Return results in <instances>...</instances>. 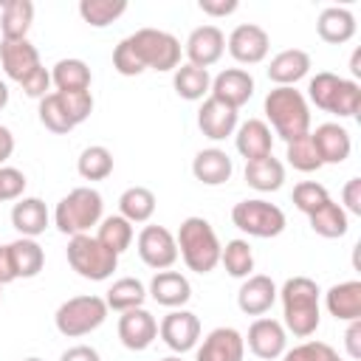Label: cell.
<instances>
[{
	"label": "cell",
	"instance_id": "obj_1",
	"mask_svg": "<svg viewBox=\"0 0 361 361\" xmlns=\"http://www.w3.org/2000/svg\"><path fill=\"white\" fill-rule=\"evenodd\" d=\"M319 293L322 290L310 276H290L279 288L276 296L282 299V327L296 338H307L319 330L322 322Z\"/></svg>",
	"mask_w": 361,
	"mask_h": 361
},
{
	"label": "cell",
	"instance_id": "obj_2",
	"mask_svg": "<svg viewBox=\"0 0 361 361\" xmlns=\"http://www.w3.org/2000/svg\"><path fill=\"white\" fill-rule=\"evenodd\" d=\"M262 110H265L268 127L285 144L310 133V104H307L305 93L296 90V87H274V90H268V96L262 102Z\"/></svg>",
	"mask_w": 361,
	"mask_h": 361
},
{
	"label": "cell",
	"instance_id": "obj_3",
	"mask_svg": "<svg viewBox=\"0 0 361 361\" xmlns=\"http://www.w3.org/2000/svg\"><path fill=\"white\" fill-rule=\"evenodd\" d=\"M178 257L195 274H212L220 265V240L206 217H186L175 234Z\"/></svg>",
	"mask_w": 361,
	"mask_h": 361
},
{
	"label": "cell",
	"instance_id": "obj_4",
	"mask_svg": "<svg viewBox=\"0 0 361 361\" xmlns=\"http://www.w3.org/2000/svg\"><path fill=\"white\" fill-rule=\"evenodd\" d=\"M104 217V200L93 186H76L71 189L54 209V226L68 234H87L93 226H99Z\"/></svg>",
	"mask_w": 361,
	"mask_h": 361
},
{
	"label": "cell",
	"instance_id": "obj_5",
	"mask_svg": "<svg viewBox=\"0 0 361 361\" xmlns=\"http://www.w3.org/2000/svg\"><path fill=\"white\" fill-rule=\"evenodd\" d=\"M107 313H110V310H107V305H104L102 296H96V293H82V296L65 299V302L56 307L54 324H56V330H59L62 336H68V338H82V336L99 330V327L104 324Z\"/></svg>",
	"mask_w": 361,
	"mask_h": 361
},
{
	"label": "cell",
	"instance_id": "obj_6",
	"mask_svg": "<svg viewBox=\"0 0 361 361\" xmlns=\"http://www.w3.org/2000/svg\"><path fill=\"white\" fill-rule=\"evenodd\" d=\"M68 265L90 282H104L113 276V271L118 268V254H113L110 248H104L96 237L90 234H76L68 240Z\"/></svg>",
	"mask_w": 361,
	"mask_h": 361
},
{
	"label": "cell",
	"instance_id": "obj_7",
	"mask_svg": "<svg viewBox=\"0 0 361 361\" xmlns=\"http://www.w3.org/2000/svg\"><path fill=\"white\" fill-rule=\"evenodd\" d=\"M231 223L248 237L268 240V237H279L285 231L288 220H285V212L276 203H268L262 197H245V200L234 203Z\"/></svg>",
	"mask_w": 361,
	"mask_h": 361
},
{
	"label": "cell",
	"instance_id": "obj_8",
	"mask_svg": "<svg viewBox=\"0 0 361 361\" xmlns=\"http://www.w3.org/2000/svg\"><path fill=\"white\" fill-rule=\"evenodd\" d=\"M130 42L144 65V71H175L180 65V39L161 28H138L130 34Z\"/></svg>",
	"mask_w": 361,
	"mask_h": 361
},
{
	"label": "cell",
	"instance_id": "obj_9",
	"mask_svg": "<svg viewBox=\"0 0 361 361\" xmlns=\"http://www.w3.org/2000/svg\"><path fill=\"white\" fill-rule=\"evenodd\" d=\"M135 248H138V257L147 268H155V271H169L175 262H178V243H175V234L164 226H144L135 237Z\"/></svg>",
	"mask_w": 361,
	"mask_h": 361
},
{
	"label": "cell",
	"instance_id": "obj_10",
	"mask_svg": "<svg viewBox=\"0 0 361 361\" xmlns=\"http://www.w3.org/2000/svg\"><path fill=\"white\" fill-rule=\"evenodd\" d=\"M158 336H161V341L172 353H180L183 355V353L195 350L197 341H200V319L192 310H183V307L169 310L161 319V324H158Z\"/></svg>",
	"mask_w": 361,
	"mask_h": 361
},
{
	"label": "cell",
	"instance_id": "obj_11",
	"mask_svg": "<svg viewBox=\"0 0 361 361\" xmlns=\"http://www.w3.org/2000/svg\"><path fill=\"white\" fill-rule=\"evenodd\" d=\"M226 48L234 56V62H240V65H259L268 56V51H271V37L257 23H240L228 34Z\"/></svg>",
	"mask_w": 361,
	"mask_h": 361
},
{
	"label": "cell",
	"instance_id": "obj_12",
	"mask_svg": "<svg viewBox=\"0 0 361 361\" xmlns=\"http://www.w3.org/2000/svg\"><path fill=\"white\" fill-rule=\"evenodd\" d=\"M245 347L262 358V361H274L285 353L288 347V330L282 327V322L276 319H268V316H257L248 327V336H243Z\"/></svg>",
	"mask_w": 361,
	"mask_h": 361
},
{
	"label": "cell",
	"instance_id": "obj_13",
	"mask_svg": "<svg viewBox=\"0 0 361 361\" xmlns=\"http://www.w3.org/2000/svg\"><path fill=\"white\" fill-rule=\"evenodd\" d=\"M186 59L195 68H212L214 62H220L223 51H226V34L217 25H197L189 37H186Z\"/></svg>",
	"mask_w": 361,
	"mask_h": 361
},
{
	"label": "cell",
	"instance_id": "obj_14",
	"mask_svg": "<svg viewBox=\"0 0 361 361\" xmlns=\"http://www.w3.org/2000/svg\"><path fill=\"white\" fill-rule=\"evenodd\" d=\"M158 338V322L149 310L144 307H133V310H124L118 316V341L133 350V353H141L147 350L152 341Z\"/></svg>",
	"mask_w": 361,
	"mask_h": 361
},
{
	"label": "cell",
	"instance_id": "obj_15",
	"mask_svg": "<svg viewBox=\"0 0 361 361\" xmlns=\"http://www.w3.org/2000/svg\"><path fill=\"white\" fill-rule=\"evenodd\" d=\"M0 65H3V73L8 79H14L17 85L25 82L37 68H42L39 51L31 45V39H3L0 42Z\"/></svg>",
	"mask_w": 361,
	"mask_h": 361
},
{
	"label": "cell",
	"instance_id": "obj_16",
	"mask_svg": "<svg viewBox=\"0 0 361 361\" xmlns=\"http://www.w3.org/2000/svg\"><path fill=\"white\" fill-rule=\"evenodd\" d=\"M212 99L240 110L251 96H254V76L245 68H226L212 79Z\"/></svg>",
	"mask_w": 361,
	"mask_h": 361
},
{
	"label": "cell",
	"instance_id": "obj_17",
	"mask_svg": "<svg viewBox=\"0 0 361 361\" xmlns=\"http://www.w3.org/2000/svg\"><path fill=\"white\" fill-rule=\"evenodd\" d=\"M245 341L243 333L234 327H214L197 347L195 361H243Z\"/></svg>",
	"mask_w": 361,
	"mask_h": 361
},
{
	"label": "cell",
	"instance_id": "obj_18",
	"mask_svg": "<svg viewBox=\"0 0 361 361\" xmlns=\"http://www.w3.org/2000/svg\"><path fill=\"white\" fill-rule=\"evenodd\" d=\"M276 282L265 274H251L243 279L240 290H237V307L245 313V316H265L274 302H276Z\"/></svg>",
	"mask_w": 361,
	"mask_h": 361
},
{
	"label": "cell",
	"instance_id": "obj_19",
	"mask_svg": "<svg viewBox=\"0 0 361 361\" xmlns=\"http://www.w3.org/2000/svg\"><path fill=\"white\" fill-rule=\"evenodd\" d=\"M237 124L240 121H237V110L234 107H228V104H223V102H217L212 96L203 99V104L197 110V127H200V133L206 138L226 141L228 135H234Z\"/></svg>",
	"mask_w": 361,
	"mask_h": 361
},
{
	"label": "cell",
	"instance_id": "obj_20",
	"mask_svg": "<svg viewBox=\"0 0 361 361\" xmlns=\"http://www.w3.org/2000/svg\"><path fill=\"white\" fill-rule=\"evenodd\" d=\"M322 164H344L353 152V138L347 133V127H341L338 121H324L310 133Z\"/></svg>",
	"mask_w": 361,
	"mask_h": 361
},
{
	"label": "cell",
	"instance_id": "obj_21",
	"mask_svg": "<svg viewBox=\"0 0 361 361\" xmlns=\"http://www.w3.org/2000/svg\"><path fill=\"white\" fill-rule=\"evenodd\" d=\"M147 296H152L161 307L178 310V307H183L192 299V285H189V279L180 271H158L149 279Z\"/></svg>",
	"mask_w": 361,
	"mask_h": 361
},
{
	"label": "cell",
	"instance_id": "obj_22",
	"mask_svg": "<svg viewBox=\"0 0 361 361\" xmlns=\"http://www.w3.org/2000/svg\"><path fill=\"white\" fill-rule=\"evenodd\" d=\"M234 144H237V152L245 161H257V158L271 155V149H274V133H271V127L262 118H248V121L237 124Z\"/></svg>",
	"mask_w": 361,
	"mask_h": 361
},
{
	"label": "cell",
	"instance_id": "obj_23",
	"mask_svg": "<svg viewBox=\"0 0 361 361\" xmlns=\"http://www.w3.org/2000/svg\"><path fill=\"white\" fill-rule=\"evenodd\" d=\"M310 71V54L302 48H285L268 62V79L276 87H293Z\"/></svg>",
	"mask_w": 361,
	"mask_h": 361
},
{
	"label": "cell",
	"instance_id": "obj_24",
	"mask_svg": "<svg viewBox=\"0 0 361 361\" xmlns=\"http://www.w3.org/2000/svg\"><path fill=\"white\" fill-rule=\"evenodd\" d=\"M234 172V164H231V155L220 147H209V149H200L195 158H192V175L203 183V186H223Z\"/></svg>",
	"mask_w": 361,
	"mask_h": 361
},
{
	"label": "cell",
	"instance_id": "obj_25",
	"mask_svg": "<svg viewBox=\"0 0 361 361\" xmlns=\"http://www.w3.org/2000/svg\"><path fill=\"white\" fill-rule=\"evenodd\" d=\"M11 226L20 237H31L37 240L48 226H51V214L48 206L39 197H20L11 206Z\"/></svg>",
	"mask_w": 361,
	"mask_h": 361
},
{
	"label": "cell",
	"instance_id": "obj_26",
	"mask_svg": "<svg viewBox=\"0 0 361 361\" xmlns=\"http://www.w3.org/2000/svg\"><path fill=\"white\" fill-rule=\"evenodd\" d=\"M324 307L336 322H355L361 319V282L347 279L333 285L324 293Z\"/></svg>",
	"mask_w": 361,
	"mask_h": 361
},
{
	"label": "cell",
	"instance_id": "obj_27",
	"mask_svg": "<svg viewBox=\"0 0 361 361\" xmlns=\"http://www.w3.org/2000/svg\"><path fill=\"white\" fill-rule=\"evenodd\" d=\"M355 17H353V11L350 8H344V6H327V8H322V14H319V20H316V34L324 39V42H330V45H344V42H350L353 37H355Z\"/></svg>",
	"mask_w": 361,
	"mask_h": 361
},
{
	"label": "cell",
	"instance_id": "obj_28",
	"mask_svg": "<svg viewBox=\"0 0 361 361\" xmlns=\"http://www.w3.org/2000/svg\"><path fill=\"white\" fill-rule=\"evenodd\" d=\"M31 23H34V3L31 0H3L0 3L3 39H28Z\"/></svg>",
	"mask_w": 361,
	"mask_h": 361
},
{
	"label": "cell",
	"instance_id": "obj_29",
	"mask_svg": "<svg viewBox=\"0 0 361 361\" xmlns=\"http://www.w3.org/2000/svg\"><path fill=\"white\" fill-rule=\"evenodd\" d=\"M90 68L85 59H76V56H68V59H59L51 71V85L56 87V93H76V90H90Z\"/></svg>",
	"mask_w": 361,
	"mask_h": 361
},
{
	"label": "cell",
	"instance_id": "obj_30",
	"mask_svg": "<svg viewBox=\"0 0 361 361\" xmlns=\"http://www.w3.org/2000/svg\"><path fill=\"white\" fill-rule=\"evenodd\" d=\"M245 183L257 192H276L285 183V164L274 155L245 161Z\"/></svg>",
	"mask_w": 361,
	"mask_h": 361
},
{
	"label": "cell",
	"instance_id": "obj_31",
	"mask_svg": "<svg viewBox=\"0 0 361 361\" xmlns=\"http://www.w3.org/2000/svg\"><path fill=\"white\" fill-rule=\"evenodd\" d=\"M172 87L180 99L186 102H203L212 90V76L206 68H195V65H178L172 73Z\"/></svg>",
	"mask_w": 361,
	"mask_h": 361
},
{
	"label": "cell",
	"instance_id": "obj_32",
	"mask_svg": "<svg viewBox=\"0 0 361 361\" xmlns=\"http://www.w3.org/2000/svg\"><path fill=\"white\" fill-rule=\"evenodd\" d=\"M8 251H11L17 279H34L45 268V251L31 237H17L14 243H8Z\"/></svg>",
	"mask_w": 361,
	"mask_h": 361
},
{
	"label": "cell",
	"instance_id": "obj_33",
	"mask_svg": "<svg viewBox=\"0 0 361 361\" xmlns=\"http://www.w3.org/2000/svg\"><path fill=\"white\" fill-rule=\"evenodd\" d=\"M307 220H310L313 234H319V237H324V240H338V237H344L347 228H350V214H347L333 197H330L324 206H319L313 214H307Z\"/></svg>",
	"mask_w": 361,
	"mask_h": 361
},
{
	"label": "cell",
	"instance_id": "obj_34",
	"mask_svg": "<svg viewBox=\"0 0 361 361\" xmlns=\"http://www.w3.org/2000/svg\"><path fill=\"white\" fill-rule=\"evenodd\" d=\"M144 302H147V288L135 276L116 279L107 288V296H104L107 310H116V313H124V310H133V307H144Z\"/></svg>",
	"mask_w": 361,
	"mask_h": 361
},
{
	"label": "cell",
	"instance_id": "obj_35",
	"mask_svg": "<svg viewBox=\"0 0 361 361\" xmlns=\"http://www.w3.org/2000/svg\"><path fill=\"white\" fill-rule=\"evenodd\" d=\"M155 192L147 189V186H130L121 192L118 197V214L124 220H130L133 226L135 223H147L152 214H155Z\"/></svg>",
	"mask_w": 361,
	"mask_h": 361
},
{
	"label": "cell",
	"instance_id": "obj_36",
	"mask_svg": "<svg viewBox=\"0 0 361 361\" xmlns=\"http://www.w3.org/2000/svg\"><path fill=\"white\" fill-rule=\"evenodd\" d=\"M344 87V76L338 73H330V71H319L310 82H307V102H313L319 110L324 113H333L336 110V102H338V93Z\"/></svg>",
	"mask_w": 361,
	"mask_h": 361
},
{
	"label": "cell",
	"instance_id": "obj_37",
	"mask_svg": "<svg viewBox=\"0 0 361 361\" xmlns=\"http://www.w3.org/2000/svg\"><path fill=\"white\" fill-rule=\"evenodd\" d=\"M133 237H135L133 223H130V220H124L121 214L102 217L99 231H96V240H99L104 248H110L113 254H124V251L133 245Z\"/></svg>",
	"mask_w": 361,
	"mask_h": 361
},
{
	"label": "cell",
	"instance_id": "obj_38",
	"mask_svg": "<svg viewBox=\"0 0 361 361\" xmlns=\"http://www.w3.org/2000/svg\"><path fill=\"white\" fill-rule=\"evenodd\" d=\"M220 265L226 268L228 276L234 279H245L251 276L254 271V251L248 245V240H228L223 248H220Z\"/></svg>",
	"mask_w": 361,
	"mask_h": 361
},
{
	"label": "cell",
	"instance_id": "obj_39",
	"mask_svg": "<svg viewBox=\"0 0 361 361\" xmlns=\"http://www.w3.org/2000/svg\"><path fill=\"white\" fill-rule=\"evenodd\" d=\"M76 172L85 180H104L113 172V152L102 144H90L82 149L79 161H76Z\"/></svg>",
	"mask_w": 361,
	"mask_h": 361
},
{
	"label": "cell",
	"instance_id": "obj_40",
	"mask_svg": "<svg viewBox=\"0 0 361 361\" xmlns=\"http://www.w3.org/2000/svg\"><path fill=\"white\" fill-rule=\"evenodd\" d=\"M127 11V0H82L79 17L93 28H107Z\"/></svg>",
	"mask_w": 361,
	"mask_h": 361
},
{
	"label": "cell",
	"instance_id": "obj_41",
	"mask_svg": "<svg viewBox=\"0 0 361 361\" xmlns=\"http://www.w3.org/2000/svg\"><path fill=\"white\" fill-rule=\"evenodd\" d=\"M285 158H288V164H290L293 169H299V172H316V169L324 166L322 158H319V149H316V144H313V138H310V133H307V135H299V138H293V141H288Z\"/></svg>",
	"mask_w": 361,
	"mask_h": 361
},
{
	"label": "cell",
	"instance_id": "obj_42",
	"mask_svg": "<svg viewBox=\"0 0 361 361\" xmlns=\"http://www.w3.org/2000/svg\"><path fill=\"white\" fill-rule=\"evenodd\" d=\"M37 113H39V124L45 130L56 133V135H65V133L73 130V121L68 118V113H65V107H62L56 93H48L45 99H39V110Z\"/></svg>",
	"mask_w": 361,
	"mask_h": 361
},
{
	"label": "cell",
	"instance_id": "obj_43",
	"mask_svg": "<svg viewBox=\"0 0 361 361\" xmlns=\"http://www.w3.org/2000/svg\"><path fill=\"white\" fill-rule=\"evenodd\" d=\"M293 206L302 212V214H313L319 206H324L330 200V192L324 183H316V180H302L293 186Z\"/></svg>",
	"mask_w": 361,
	"mask_h": 361
},
{
	"label": "cell",
	"instance_id": "obj_44",
	"mask_svg": "<svg viewBox=\"0 0 361 361\" xmlns=\"http://www.w3.org/2000/svg\"><path fill=\"white\" fill-rule=\"evenodd\" d=\"M282 361H344L327 341H302L282 353Z\"/></svg>",
	"mask_w": 361,
	"mask_h": 361
},
{
	"label": "cell",
	"instance_id": "obj_45",
	"mask_svg": "<svg viewBox=\"0 0 361 361\" xmlns=\"http://www.w3.org/2000/svg\"><path fill=\"white\" fill-rule=\"evenodd\" d=\"M54 93H56V90H54ZM56 96H59V102H62V107H65L68 118L73 121V127H79L82 121H87V118H90V113H93V93H90V90L56 93Z\"/></svg>",
	"mask_w": 361,
	"mask_h": 361
},
{
	"label": "cell",
	"instance_id": "obj_46",
	"mask_svg": "<svg viewBox=\"0 0 361 361\" xmlns=\"http://www.w3.org/2000/svg\"><path fill=\"white\" fill-rule=\"evenodd\" d=\"M113 68H116L121 76H138V73H144V65H141V59H138L133 42H130V37H124V39L113 48Z\"/></svg>",
	"mask_w": 361,
	"mask_h": 361
},
{
	"label": "cell",
	"instance_id": "obj_47",
	"mask_svg": "<svg viewBox=\"0 0 361 361\" xmlns=\"http://www.w3.org/2000/svg\"><path fill=\"white\" fill-rule=\"evenodd\" d=\"M25 175L17 166H0V203L6 200H20L25 192Z\"/></svg>",
	"mask_w": 361,
	"mask_h": 361
},
{
	"label": "cell",
	"instance_id": "obj_48",
	"mask_svg": "<svg viewBox=\"0 0 361 361\" xmlns=\"http://www.w3.org/2000/svg\"><path fill=\"white\" fill-rule=\"evenodd\" d=\"M20 87H23V93L28 96V99H45L48 96V90H51V71H45V68H37L25 82H20Z\"/></svg>",
	"mask_w": 361,
	"mask_h": 361
},
{
	"label": "cell",
	"instance_id": "obj_49",
	"mask_svg": "<svg viewBox=\"0 0 361 361\" xmlns=\"http://www.w3.org/2000/svg\"><path fill=\"white\" fill-rule=\"evenodd\" d=\"M347 214H361V178H350L341 189V203Z\"/></svg>",
	"mask_w": 361,
	"mask_h": 361
},
{
	"label": "cell",
	"instance_id": "obj_50",
	"mask_svg": "<svg viewBox=\"0 0 361 361\" xmlns=\"http://www.w3.org/2000/svg\"><path fill=\"white\" fill-rule=\"evenodd\" d=\"M197 8L209 17H228L240 8L237 0H197Z\"/></svg>",
	"mask_w": 361,
	"mask_h": 361
},
{
	"label": "cell",
	"instance_id": "obj_51",
	"mask_svg": "<svg viewBox=\"0 0 361 361\" xmlns=\"http://www.w3.org/2000/svg\"><path fill=\"white\" fill-rule=\"evenodd\" d=\"M344 347H347V355H350V358H361V319L347 322Z\"/></svg>",
	"mask_w": 361,
	"mask_h": 361
},
{
	"label": "cell",
	"instance_id": "obj_52",
	"mask_svg": "<svg viewBox=\"0 0 361 361\" xmlns=\"http://www.w3.org/2000/svg\"><path fill=\"white\" fill-rule=\"evenodd\" d=\"M59 361H102V355L90 344H73L59 355Z\"/></svg>",
	"mask_w": 361,
	"mask_h": 361
},
{
	"label": "cell",
	"instance_id": "obj_53",
	"mask_svg": "<svg viewBox=\"0 0 361 361\" xmlns=\"http://www.w3.org/2000/svg\"><path fill=\"white\" fill-rule=\"evenodd\" d=\"M17 279L14 274V262H11V251H8V243L0 245V288L3 285H11Z\"/></svg>",
	"mask_w": 361,
	"mask_h": 361
},
{
	"label": "cell",
	"instance_id": "obj_54",
	"mask_svg": "<svg viewBox=\"0 0 361 361\" xmlns=\"http://www.w3.org/2000/svg\"><path fill=\"white\" fill-rule=\"evenodd\" d=\"M11 152H14V133L0 124V166H6V161L11 158Z\"/></svg>",
	"mask_w": 361,
	"mask_h": 361
},
{
	"label": "cell",
	"instance_id": "obj_55",
	"mask_svg": "<svg viewBox=\"0 0 361 361\" xmlns=\"http://www.w3.org/2000/svg\"><path fill=\"white\" fill-rule=\"evenodd\" d=\"M350 71H353V76H361V51L353 54V59H350Z\"/></svg>",
	"mask_w": 361,
	"mask_h": 361
},
{
	"label": "cell",
	"instance_id": "obj_56",
	"mask_svg": "<svg viewBox=\"0 0 361 361\" xmlns=\"http://www.w3.org/2000/svg\"><path fill=\"white\" fill-rule=\"evenodd\" d=\"M6 104H8V85L0 79V110H3Z\"/></svg>",
	"mask_w": 361,
	"mask_h": 361
},
{
	"label": "cell",
	"instance_id": "obj_57",
	"mask_svg": "<svg viewBox=\"0 0 361 361\" xmlns=\"http://www.w3.org/2000/svg\"><path fill=\"white\" fill-rule=\"evenodd\" d=\"M161 361H183L180 355H166V358H161Z\"/></svg>",
	"mask_w": 361,
	"mask_h": 361
},
{
	"label": "cell",
	"instance_id": "obj_58",
	"mask_svg": "<svg viewBox=\"0 0 361 361\" xmlns=\"http://www.w3.org/2000/svg\"><path fill=\"white\" fill-rule=\"evenodd\" d=\"M23 361H42V358H37V355H31V358H23Z\"/></svg>",
	"mask_w": 361,
	"mask_h": 361
},
{
	"label": "cell",
	"instance_id": "obj_59",
	"mask_svg": "<svg viewBox=\"0 0 361 361\" xmlns=\"http://www.w3.org/2000/svg\"><path fill=\"white\" fill-rule=\"evenodd\" d=\"M0 296H3V288H0Z\"/></svg>",
	"mask_w": 361,
	"mask_h": 361
}]
</instances>
